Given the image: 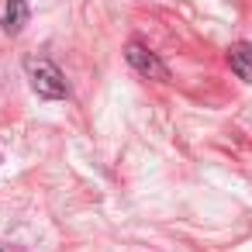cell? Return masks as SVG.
Wrapping results in <instances>:
<instances>
[{
  "label": "cell",
  "mask_w": 252,
  "mask_h": 252,
  "mask_svg": "<svg viewBox=\"0 0 252 252\" xmlns=\"http://www.w3.org/2000/svg\"><path fill=\"white\" fill-rule=\"evenodd\" d=\"M25 73H28L32 90L38 97H45V100H66L69 97V83H66V76H63V69L56 63L32 56V59H25Z\"/></svg>",
  "instance_id": "obj_1"
},
{
  "label": "cell",
  "mask_w": 252,
  "mask_h": 252,
  "mask_svg": "<svg viewBox=\"0 0 252 252\" xmlns=\"http://www.w3.org/2000/svg\"><path fill=\"white\" fill-rule=\"evenodd\" d=\"M125 59H128V66H131L138 76H145V80H156V83H166V80H169V66H166L149 45H142V42H128V45H125Z\"/></svg>",
  "instance_id": "obj_2"
},
{
  "label": "cell",
  "mask_w": 252,
  "mask_h": 252,
  "mask_svg": "<svg viewBox=\"0 0 252 252\" xmlns=\"http://www.w3.org/2000/svg\"><path fill=\"white\" fill-rule=\"evenodd\" d=\"M28 18H32V7H28V0H7V7H4V32L7 35H21L25 32V25H28Z\"/></svg>",
  "instance_id": "obj_3"
},
{
  "label": "cell",
  "mask_w": 252,
  "mask_h": 252,
  "mask_svg": "<svg viewBox=\"0 0 252 252\" xmlns=\"http://www.w3.org/2000/svg\"><path fill=\"white\" fill-rule=\"evenodd\" d=\"M228 66H231V73H235L238 80L252 83V45H249V42H235V45L228 49Z\"/></svg>",
  "instance_id": "obj_4"
},
{
  "label": "cell",
  "mask_w": 252,
  "mask_h": 252,
  "mask_svg": "<svg viewBox=\"0 0 252 252\" xmlns=\"http://www.w3.org/2000/svg\"><path fill=\"white\" fill-rule=\"evenodd\" d=\"M0 252H4V249H0Z\"/></svg>",
  "instance_id": "obj_5"
}]
</instances>
